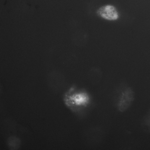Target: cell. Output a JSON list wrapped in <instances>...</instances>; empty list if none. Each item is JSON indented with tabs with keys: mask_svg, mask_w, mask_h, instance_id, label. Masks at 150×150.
Segmentation results:
<instances>
[{
	"mask_svg": "<svg viewBox=\"0 0 150 150\" xmlns=\"http://www.w3.org/2000/svg\"><path fill=\"white\" fill-rule=\"evenodd\" d=\"M96 13L102 18L109 21H115L117 19L119 14L116 8L111 5H106L100 7Z\"/></svg>",
	"mask_w": 150,
	"mask_h": 150,
	"instance_id": "obj_2",
	"label": "cell"
},
{
	"mask_svg": "<svg viewBox=\"0 0 150 150\" xmlns=\"http://www.w3.org/2000/svg\"><path fill=\"white\" fill-rule=\"evenodd\" d=\"M134 98L133 90L130 87H126L120 95L117 105L118 110L122 112L127 110L131 106Z\"/></svg>",
	"mask_w": 150,
	"mask_h": 150,
	"instance_id": "obj_1",
	"label": "cell"
},
{
	"mask_svg": "<svg viewBox=\"0 0 150 150\" xmlns=\"http://www.w3.org/2000/svg\"><path fill=\"white\" fill-rule=\"evenodd\" d=\"M142 124L145 131L150 133V110L143 118Z\"/></svg>",
	"mask_w": 150,
	"mask_h": 150,
	"instance_id": "obj_3",
	"label": "cell"
}]
</instances>
